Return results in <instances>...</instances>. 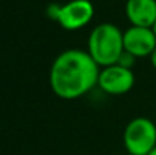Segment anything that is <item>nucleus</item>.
Here are the masks:
<instances>
[{
  "instance_id": "f257e3e1",
  "label": "nucleus",
  "mask_w": 156,
  "mask_h": 155,
  "mask_svg": "<svg viewBox=\"0 0 156 155\" xmlns=\"http://www.w3.org/2000/svg\"><path fill=\"white\" fill-rule=\"evenodd\" d=\"M100 67L87 50L68 49L52 62L49 82L52 91L64 101H74L91 91L99 82Z\"/></svg>"
},
{
  "instance_id": "f03ea898",
  "label": "nucleus",
  "mask_w": 156,
  "mask_h": 155,
  "mask_svg": "<svg viewBox=\"0 0 156 155\" xmlns=\"http://www.w3.org/2000/svg\"><path fill=\"white\" fill-rule=\"evenodd\" d=\"M87 52L100 68L117 64L124 52L123 31L112 23L97 24L88 37Z\"/></svg>"
},
{
  "instance_id": "7ed1b4c3",
  "label": "nucleus",
  "mask_w": 156,
  "mask_h": 155,
  "mask_svg": "<svg viewBox=\"0 0 156 155\" xmlns=\"http://www.w3.org/2000/svg\"><path fill=\"white\" fill-rule=\"evenodd\" d=\"M47 15L65 31H79L94 17V6L90 0H70L65 5H50Z\"/></svg>"
},
{
  "instance_id": "20e7f679",
  "label": "nucleus",
  "mask_w": 156,
  "mask_h": 155,
  "mask_svg": "<svg viewBox=\"0 0 156 155\" xmlns=\"http://www.w3.org/2000/svg\"><path fill=\"white\" fill-rule=\"evenodd\" d=\"M123 145L129 155H147L156 146V125L147 117L132 119L123 132Z\"/></svg>"
},
{
  "instance_id": "39448f33",
  "label": "nucleus",
  "mask_w": 156,
  "mask_h": 155,
  "mask_svg": "<svg viewBox=\"0 0 156 155\" xmlns=\"http://www.w3.org/2000/svg\"><path fill=\"white\" fill-rule=\"evenodd\" d=\"M97 85L106 94L121 96L129 93L135 85V73L132 68H127L121 64H112L102 67L99 73Z\"/></svg>"
},
{
  "instance_id": "423d86ee",
  "label": "nucleus",
  "mask_w": 156,
  "mask_h": 155,
  "mask_svg": "<svg viewBox=\"0 0 156 155\" xmlns=\"http://www.w3.org/2000/svg\"><path fill=\"white\" fill-rule=\"evenodd\" d=\"M124 50L138 58H147L156 47V34L153 28L130 26L123 32Z\"/></svg>"
},
{
  "instance_id": "0eeeda50",
  "label": "nucleus",
  "mask_w": 156,
  "mask_h": 155,
  "mask_svg": "<svg viewBox=\"0 0 156 155\" xmlns=\"http://www.w3.org/2000/svg\"><path fill=\"white\" fill-rule=\"evenodd\" d=\"M126 17L132 26L153 28L156 23V0H127Z\"/></svg>"
},
{
  "instance_id": "6e6552de",
  "label": "nucleus",
  "mask_w": 156,
  "mask_h": 155,
  "mask_svg": "<svg viewBox=\"0 0 156 155\" xmlns=\"http://www.w3.org/2000/svg\"><path fill=\"white\" fill-rule=\"evenodd\" d=\"M135 61H136V58L133 55H130V53H127V52L124 50L123 55L120 56V59H118V64H121V65H124L127 68H132L133 64H135Z\"/></svg>"
},
{
  "instance_id": "1a4fd4ad",
  "label": "nucleus",
  "mask_w": 156,
  "mask_h": 155,
  "mask_svg": "<svg viewBox=\"0 0 156 155\" xmlns=\"http://www.w3.org/2000/svg\"><path fill=\"white\" fill-rule=\"evenodd\" d=\"M150 58V62H152V67L156 70V47H155V50L152 52V55L149 56Z\"/></svg>"
},
{
  "instance_id": "9d476101",
  "label": "nucleus",
  "mask_w": 156,
  "mask_h": 155,
  "mask_svg": "<svg viewBox=\"0 0 156 155\" xmlns=\"http://www.w3.org/2000/svg\"><path fill=\"white\" fill-rule=\"evenodd\" d=\"M147 155H156V146H155V148H153V149H152V151H150V152H149Z\"/></svg>"
},
{
  "instance_id": "9b49d317",
  "label": "nucleus",
  "mask_w": 156,
  "mask_h": 155,
  "mask_svg": "<svg viewBox=\"0 0 156 155\" xmlns=\"http://www.w3.org/2000/svg\"><path fill=\"white\" fill-rule=\"evenodd\" d=\"M153 31H155V34H156V23H155V26H153Z\"/></svg>"
}]
</instances>
